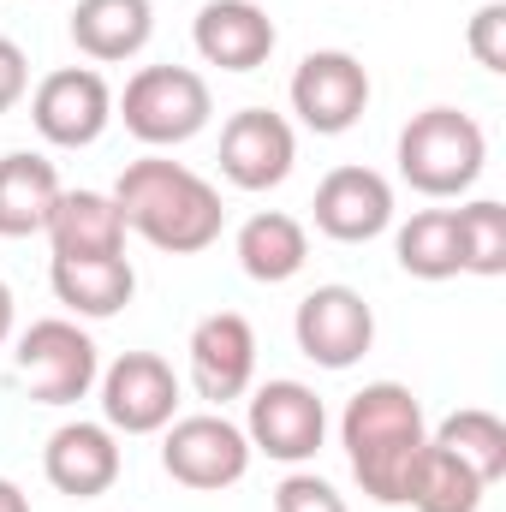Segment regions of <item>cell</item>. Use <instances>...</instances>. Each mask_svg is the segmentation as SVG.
Here are the masks:
<instances>
[{"mask_svg":"<svg viewBox=\"0 0 506 512\" xmlns=\"http://www.w3.org/2000/svg\"><path fill=\"white\" fill-rule=\"evenodd\" d=\"M12 370L36 405H78L90 399V387L102 376V352L78 328V316H42L18 334Z\"/></svg>","mask_w":506,"mask_h":512,"instance_id":"5b68a950","label":"cell"},{"mask_svg":"<svg viewBox=\"0 0 506 512\" xmlns=\"http://www.w3.org/2000/svg\"><path fill=\"white\" fill-rule=\"evenodd\" d=\"M102 423L114 435H161L179 417V376L155 352H120L102 376Z\"/></svg>","mask_w":506,"mask_h":512,"instance_id":"8fae6325","label":"cell"},{"mask_svg":"<svg viewBox=\"0 0 506 512\" xmlns=\"http://www.w3.org/2000/svg\"><path fill=\"white\" fill-rule=\"evenodd\" d=\"M60 167L36 149L0 155V239H30L48 233V215L60 203Z\"/></svg>","mask_w":506,"mask_h":512,"instance_id":"d6986e66","label":"cell"},{"mask_svg":"<svg viewBox=\"0 0 506 512\" xmlns=\"http://www.w3.org/2000/svg\"><path fill=\"white\" fill-rule=\"evenodd\" d=\"M274 512H352V507H346V495H340L328 477H316V471H286V477L274 483Z\"/></svg>","mask_w":506,"mask_h":512,"instance_id":"484cf974","label":"cell"},{"mask_svg":"<svg viewBox=\"0 0 506 512\" xmlns=\"http://www.w3.org/2000/svg\"><path fill=\"white\" fill-rule=\"evenodd\" d=\"M126 215V233H137L143 245L167 256H197L209 251L227 227V209H221V191L191 173L185 161H167V155H143L120 173V185L108 191Z\"/></svg>","mask_w":506,"mask_h":512,"instance_id":"7a4b0ae2","label":"cell"},{"mask_svg":"<svg viewBox=\"0 0 506 512\" xmlns=\"http://www.w3.org/2000/svg\"><path fill=\"white\" fill-rule=\"evenodd\" d=\"M191 387L197 399L209 405H227V399H245L256 376V328L239 310H215L191 328Z\"/></svg>","mask_w":506,"mask_h":512,"instance_id":"5bb4252c","label":"cell"},{"mask_svg":"<svg viewBox=\"0 0 506 512\" xmlns=\"http://www.w3.org/2000/svg\"><path fill=\"white\" fill-rule=\"evenodd\" d=\"M393 256H399V268H405L411 280H453V274H465L453 209H417V215L393 233Z\"/></svg>","mask_w":506,"mask_h":512,"instance_id":"7402d4cb","label":"cell"},{"mask_svg":"<svg viewBox=\"0 0 506 512\" xmlns=\"http://www.w3.org/2000/svg\"><path fill=\"white\" fill-rule=\"evenodd\" d=\"M30 126L54 149H90L114 126V90L96 66H60L30 90Z\"/></svg>","mask_w":506,"mask_h":512,"instance_id":"9c48e42d","label":"cell"},{"mask_svg":"<svg viewBox=\"0 0 506 512\" xmlns=\"http://www.w3.org/2000/svg\"><path fill=\"white\" fill-rule=\"evenodd\" d=\"M298 167V131L274 108H239L221 126V173L239 191H274Z\"/></svg>","mask_w":506,"mask_h":512,"instance_id":"7c38bea8","label":"cell"},{"mask_svg":"<svg viewBox=\"0 0 506 512\" xmlns=\"http://www.w3.org/2000/svg\"><path fill=\"white\" fill-rule=\"evenodd\" d=\"M483 495H489V483L471 465H459L447 447L429 441L423 459H417V471H411L405 507L411 512H483Z\"/></svg>","mask_w":506,"mask_h":512,"instance_id":"603a6c76","label":"cell"},{"mask_svg":"<svg viewBox=\"0 0 506 512\" xmlns=\"http://www.w3.org/2000/svg\"><path fill=\"white\" fill-rule=\"evenodd\" d=\"M12 322H18V298H12V286L0 280V346L12 340Z\"/></svg>","mask_w":506,"mask_h":512,"instance_id":"f1b7e54d","label":"cell"},{"mask_svg":"<svg viewBox=\"0 0 506 512\" xmlns=\"http://www.w3.org/2000/svg\"><path fill=\"white\" fill-rule=\"evenodd\" d=\"M399 179L417 197H465L483 167H489V131L477 126L465 108H423L411 114V126L399 131Z\"/></svg>","mask_w":506,"mask_h":512,"instance_id":"3957f363","label":"cell"},{"mask_svg":"<svg viewBox=\"0 0 506 512\" xmlns=\"http://www.w3.org/2000/svg\"><path fill=\"white\" fill-rule=\"evenodd\" d=\"M465 48L477 54L483 72H506V0H489L471 12V30H465Z\"/></svg>","mask_w":506,"mask_h":512,"instance_id":"4316f807","label":"cell"},{"mask_svg":"<svg viewBox=\"0 0 506 512\" xmlns=\"http://www.w3.org/2000/svg\"><path fill=\"white\" fill-rule=\"evenodd\" d=\"M48 245L66 262L126 256V215L108 191H60V203L48 215Z\"/></svg>","mask_w":506,"mask_h":512,"instance_id":"e0dca14e","label":"cell"},{"mask_svg":"<svg viewBox=\"0 0 506 512\" xmlns=\"http://www.w3.org/2000/svg\"><path fill=\"white\" fill-rule=\"evenodd\" d=\"M459 221V262L477 280H501L506 274V203L495 197H471L465 209H453Z\"/></svg>","mask_w":506,"mask_h":512,"instance_id":"d4e9b609","label":"cell"},{"mask_svg":"<svg viewBox=\"0 0 506 512\" xmlns=\"http://www.w3.org/2000/svg\"><path fill=\"white\" fill-rule=\"evenodd\" d=\"M245 441H251V453L274 459V465H292V471L310 465L322 453V441H328V405H322V393L310 382H292V376L262 382L251 393Z\"/></svg>","mask_w":506,"mask_h":512,"instance_id":"52a82bcc","label":"cell"},{"mask_svg":"<svg viewBox=\"0 0 506 512\" xmlns=\"http://www.w3.org/2000/svg\"><path fill=\"white\" fill-rule=\"evenodd\" d=\"M120 435L108 429V423H60L54 435H48V447H42V477H48V489H60V495H72V501H96V495H108L114 483H120Z\"/></svg>","mask_w":506,"mask_h":512,"instance_id":"9a60e30c","label":"cell"},{"mask_svg":"<svg viewBox=\"0 0 506 512\" xmlns=\"http://www.w3.org/2000/svg\"><path fill=\"white\" fill-rule=\"evenodd\" d=\"M292 340L316 370H352L376 346V310L358 286H340V280L316 286V292H304V304L292 316Z\"/></svg>","mask_w":506,"mask_h":512,"instance_id":"ba28073f","label":"cell"},{"mask_svg":"<svg viewBox=\"0 0 506 512\" xmlns=\"http://www.w3.org/2000/svg\"><path fill=\"white\" fill-rule=\"evenodd\" d=\"M30 96V60L12 36H0V114H12Z\"/></svg>","mask_w":506,"mask_h":512,"instance_id":"83f0119b","label":"cell"},{"mask_svg":"<svg viewBox=\"0 0 506 512\" xmlns=\"http://www.w3.org/2000/svg\"><path fill=\"white\" fill-rule=\"evenodd\" d=\"M191 42L203 54V66H221V72H256L268 66L280 30L274 18L256 6V0H209L191 24Z\"/></svg>","mask_w":506,"mask_h":512,"instance_id":"2e32d148","label":"cell"},{"mask_svg":"<svg viewBox=\"0 0 506 512\" xmlns=\"http://www.w3.org/2000/svg\"><path fill=\"white\" fill-rule=\"evenodd\" d=\"M251 441L233 417L221 411H197V417H173L167 435H161V471L179 483V489H197V495H221L233 483H245L251 471Z\"/></svg>","mask_w":506,"mask_h":512,"instance_id":"8992f818","label":"cell"},{"mask_svg":"<svg viewBox=\"0 0 506 512\" xmlns=\"http://www.w3.org/2000/svg\"><path fill=\"white\" fill-rule=\"evenodd\" d=\"M48 286H54V298L72 310V316H84V322H108V316H120L131 304V292H137V268H131L126 256H90V262H66V256H54L48 262Z\"/></svg>","mask_w":506,"mask_h":512,"instance_id":"ffe728a7","label":"cell"},{"mask_svg":"<svg viewBox=\"0 0 506 512\" xmlns=\"http://www.w3.org/2000/svg\"><path fill=\"white\" fill-rule=\"evenodd\" d=\"M429 441L447 447L459 465H471L489 489L506 477V423L495 417V411H483V405H465V411L441 417V429H435Z\"/></svg>","mask_w":506,"mask_h":512,"instance_id":"cb8c5ba5","label":"cell"},{"mask_svg":"<svg viewBox=\"0 0 506 512\" xmlns=\"http://www.w3.org/2000/svg\"><path fill=\"white\" fill-rule=\"evenodd\" d=\"M310 215H316V233H328L334 245H370L393 227V185L376 167L346 161L316 185Z\"/></svg>","mask_w":506,"mask_h":512,"instance_id":"4fadbf2b","label":"cell"},{"mask_svg":"<svg viewBox=\"0 0 506 512\" xmlns=\"http://www.w3.org/2000/svg\"><path fill=\"white\" fill-rule=\"evenodd\" d=\"M155 36V6L149 0H78L72 6V42L96 66L137 60Z\"/></svg>","mask_w":506,"mask_h":512,"instance_id":"ac0fdd59","label":"cell"},{"mask_svg":"<svg viewBox=\"0 0 506 512\" xmlns=\"http://www.w3.org/2000/svg\"><path fill=\"white\" fill-rule=\"evenodd\" d=\"M114 114L149 149H179L215 120L209 78L191 66H137L126 78V96H114Z\"/></svg>","mask_w":506,"mask_h":512,"instance_id":"277c9868","label":"cell"},{"mask_svg":"<svg viewBox=\"0 0 506 512\" xmlns=\"http://www.w3.org/2000/svg\"><path fill=\"white\" fill-rule=\"evenodd\" d=\"M340 447H346V465H352L358 489L376 507H405L411 471L429 447V423H423L417 393L405 382L358 387L340 411Z\"/></svg>","mask_w":506,"mask_h":512,"instance_id":"6da1fadb","label":"cell"},{"mask_svg":"<svg viewBox=\"0 0 506 512\" xmlns=\"http://www.w3.org/2000/svg\"><path fill=\"white\" fill-rule=\"evenodd\" d=\"M286 96H292V114L316 137H340V131L358 126L364 108H370V72L346 48H316V54L298 60Z\"/></svg>","mask_w":506,"mask_h":512,"instance_id":"30bf717a","label":"cell"},{"mask_svg":"<svg viewBox=\"0 0 506 512\" xmlns=\"http://www.w3.org/2000/svg\"><path fill=\"white\" fill-rule=\"evenodd\" d=\"M0 512H30V495H24L12 477H0Z\"/></svg>","mask_w":506,"mask_h":512,"instance_id":"f546056e","label":"cell"},{"mask_svg":"<svg viewBox=\"0 0 506 512\" xmlns=\"http://www.w3.org/2000/svg\"><path fill=\"white\" fill-rule=\"evenodd\" d=\"M233 251H239V268L251 274L256 286H286L310 262V233H304V221H292L280 209H256L251 221L239 227Z\"/></svg>","mask_w":506,"mask_h":512,"instance_id":"44dd1931","label":"cell"}]
</instances>
